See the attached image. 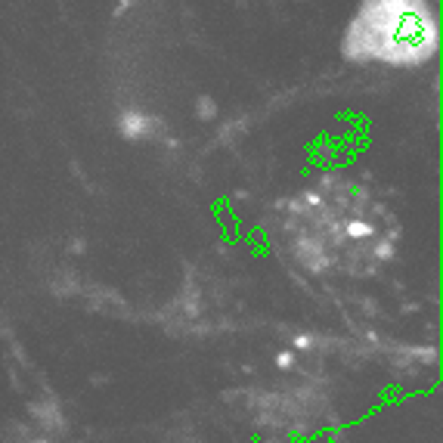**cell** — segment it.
Listing matches in <instances>:
<instances>
[{
	"instance_id": "cell-1",
	"label": "cell",
	"mask_w": 443,
	"mask_h": 443,
	"mask_svg": "<svg viewBox=\"0 0 443 443\" xmlns=\"http://www.w3.org/2000/svg\"><path fill=\"white\" fill-rule=\"evenodd\" d=\"M118 130H121L124 140L143 143V140H149V137L155 134L158 124H155V118L146 115L143 109H124L121 118H118Z\"/></svg>"
},
{
	"instance_id": "cell-2",
	"label": "cell",
	"mask_w": 443,
	"mask_h": 443,
	"mask_svg": "<svg viewBox=\"0 0 443 443\" xmlns=\"http://www.w3.org/2000/svg\"><path fill=\"white\" fill-rule=\"evenodd\" d=\"M196 112H198V118H202V121H211V118L217 115V105H214V99H211V96H198Z\"/></svg>"
},
{
	"instance_id": "cell-3",
	"label": "cell",
	"mask_w": 443,
	"mask_h": 443,
	"mask_svg": "<svg viewBox=\"0 0 443 443\" xmlns=\"http://www.w3.org/2000/svg\"><path fill=\"white\" fill-rule=\"evenodd\" d=\"M372 233H375L372 223H350V236H356V239H366Z\"/></svg>"
},
{
	"instance_id": "cell-4",
	"label": "cell",
	"mask_w": 443,
	"mask_h": 443,
	"mask_svg": "<svg viewBox=\"0 0 443 443\" xmlns=\"http://www.w3.org/2000/svg\"><path fill=\"white\" fill-rule=\"evenodd\" d=\"M292 360H295L292 354H279V366H282V369H288V366H292Z\"/></svg>"
}]
</instances>
